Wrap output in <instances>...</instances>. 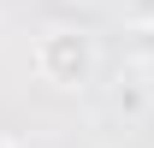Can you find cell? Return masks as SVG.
I'll return each instance as SVG.
<instances>
[{
	"mask_svg": "<svg viewBox=\"0 0 154 148\" xmlns=\"http://www.w3.org/2000/svg\"><path fill=\"white\" fill-rule=\"evenodd\" d=\"M142 59H148V71H154V24L142 30Z\"/></svg>",
	"mask_w": 154,
	"mask_h": 148,
	"instance_id": "2",
	"label": "cell"
},
{
	"mask_svg": "<svg viewBox=\"0 0 154 148\" xmlns=\"http://www.w3.org/2000/svg\"><path fill=\"white\" fill-rule=\"evenodd\" d=\"M0 148H18V142H6V136H0Z\"/></svg>",
	"mask_w": 154,
	"mask_h": 148,
	"instance_id": "3",
	"label": "cell"
},
{
	"mask_svg": "<svg viewBox=\"0 0 154 148\" xmlns=\"http://www.w3.org/2000/svg\"><path fill=\"white\" fill-rule=\"evenodd\" d=\"M30 65H36V77L54 83V89H83V83H95V71H101V48H95L89 30H77V24H54V30L36 36Z\"/></svg>",
	"mask_w": 154,
	"mask_h": 148,
	"instance_id": "1",
	"label": "cell"
}]
</instances>
